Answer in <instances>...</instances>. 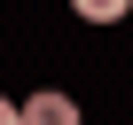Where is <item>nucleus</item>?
Instances as JSON below:
<instances>
[{
    "label": "nucleus",
    "mask_w": 133,
    "mask_h": 125,
    "mask_svg": "<svg viewBox=\"0 0 133 125\" xmlns=\"http://www.w3.org/2000/svg\"><path fill=\"white\" fill-rule=\"evenodd\" d=\"M24 125H78V102L71 94H31L24 102Z\"/></svg>",
    "instance_id": "nucleus-1"
},
{
    "label": "nucleus",
    "mask_w": 133,
    "mask_h": 125,
    "mask_svg": "<svg viewBox=\"0 0 133 125\" xmlns=\"http://www.w3.org/2000/svg\"><path fill=\"white\" fill-rule=\"evenodd\" d=\"M71 8H78V16H86V24H117V16H125V8H133V0H71Z\"/></svg>",
    "instance_id": "nucleus-2"
},
{
    "label": "nucleus",
    "mask_w": 133,
    "mask_h": 125,
    "mask_svg": "<svg viewBox=\"0 0 133 125\" xmlns=\"http://www.w3.org/2000/svg\"><path fill=\"white\" fill-rule=\"evenodd\" d=\"M0 125H24V102H0Z\"/></svg>",
    "instance_id": "nucleus-3"
}]
</instances>
